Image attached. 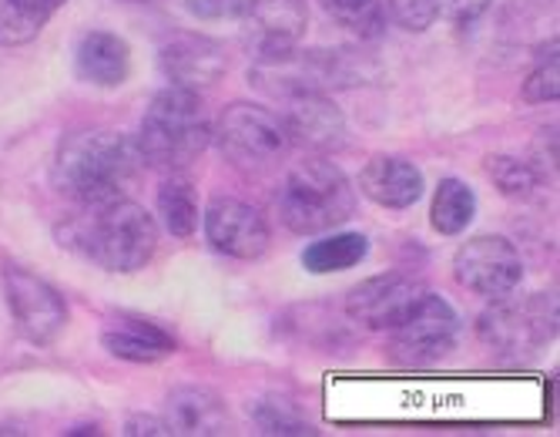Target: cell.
Masks as SVG:
<instances>
[{
    "instance_id": "27",
    "label": "cell",
    "mask_w": 560,
    "mask_h": 437,
    "mask_svg": "<svg viewBox=\"0 0 560 437\" xmlns=\"http://www.w3.org/2000/svg\"><path fill=\"white\" fill-rule=\"evenodd\" d=\"M386 21H396L402 31H427L436 21L433 0H383Z\"/></svg>"
},
{
    "instance_id": "21",
    "label": "cell",
    "mask_w": 560,
    "mask_h": 437,
    "mask_svg": "<svg viewBox=\"0 0 560 437\" xmlns=\"http://www.w3.org/2000/svg\"><path fill=\"white\" fill-rule=\"evenodd\" d=\"M155 203H159V216H162L165 232H172L175 239H191L195 235L201 209H198V192H195L191 179H185L182 172H172L162 182Z\"/></svg>"
},
{
    "instance_id": "8",
    "label": "cell",
    "mask_w": 560,
    "mask_h": 437,
    "mask_svg": "<svg viewBox=\"0 0 560 437\" xmlns=\"http://www.w3.org/2000/svg\"><path fill=\"white\" fill-rule=\"evenodd\" d=\"M4 300L14 320V330L34 347H47L68 326V303L47 279L34 276L24 266L4 269Z\"/></svg>"
},
{
    "instance_id": "9",
    "label": "cell",
    "mask_w": 560,
    "mask_h": 437,
    "mask_svg": "<svg viewBox=\"0 0 560 437\" xmlns=\"http://www.w3.org/2000/svg\"><path fill=\"white\" fill-rule=\"evenodd\" d=\"M453 276L470 294L483 300H500L517 294L524 279V260L506 235H474L456 250Z\"/></svg>"
},
{
    "instance_id": "16",
    "label": "cell",
    "mask_w": 560,
    "mask_h": 437,
    "mask_svg": "<svg viewBox=\"0 0 560 437\" xmlns=\"http://www.w3.org/2000/svg\"><path fill=\"white\" fill-rule=\"evenodd\" d=\"M74 74L94 88H121L131 78V47L115 31H88L74 47Z\"/></svg>"
},
{
    "instance_id": "29",
    "label": "cell",
    "mask_w": 560,
    "mask_h": 437,
    "mask_svg": "<svg viewBox=\"0 0 560 437\" xmlns=\"http://www.w3.org/2000/svg\"><path fill=\"white\" fill-rule=\"evenodd\" d=\"M185 8L201 21H232L242 14L245 0H185Z\"/></svg>"
},
{
    "instance_id": "19",
    "label": "cell",
    "mask_w": 560,
    "mask_h": 437,
    "mask_svg": "<svg viewBox=\"0 0 560 437\" xmlns=\"http://www.w3.org/2000/svg\"><path fill=\"white\" fill-rule=\"evenodd\" d=\"M370 256V239L363 232H332L302 250V266L313 276L326 273H346L352 266H360Z\"/></svg>"
},
{
    "instance_id": "30",
    "label": "cell",
    "mask_w": 560,
    "mask_h": 437,
    "mask_svg": "<svg viewBox=\"0 0 560 437\" xmlns=\"http://www.w3.org/2000/svg\"><path fill=\"white\" fill-rule=\"evenodd\" d=\"M125 434H131V437H165V434H172L168 430V424H165V417H155V414H131L128 421H125Z\"/></svg>"
},
{
    "instance_id": "4",
    "label": "cell",
    "mask_w": 560,
    "mask_h": 437,
    "mask_svg": "<svg viewBox=\"0 0 560 437\" xmlns=\"http://www.w3.org/2000/svg\"><path fill=\"white\" fill-rule=\"evenodd\" d=\"M279 219L295 235H323L355 212V188L346 172L326 159L299 162L276 196Z\"/></svg>"
},
{
    "instance_id": "23",
    "label": "cell",
    "mask_w": 560,
    "mask_h": 437,
    "mask_svg": "<svg viewBox=\"0 0 560 437\" xmlns=\"http://www.w3.org/2000/svg\"><path fill=\"white\" fill-rule=\"evenodd\" d=\"M319 8L360 41H376L386 31L383 0H319Z\"/></svg>"
},
{
    "instance_id": "24",
    "label": "cell",
    "mask_w": 560,
    "mask_h": 437,
    "mask_svg": "<svg viewBox=\"0 0 560 437\" xmlns=\"http://www.w3.org/2000/svg\"><path fill=\"white\" fill-rule=\"evenodd\" d=\"M487 175L500 188V196H506V199H530L544 185V172L534 162L514 159V156H490Z\"/></svg>"
},
{
    "instance_id": "20",
    "label": "cell",
    "mask_w": 560,
    "mask_h": 437,
    "mask_svg": "<svg viewBox=\"0 0 560 437\" xmlns=\"http://www.w3.org/2000/svg\"><path fill=\"white\" fill-rule=\"evenodd\" d=\"M68 0H0V47L31 44Z\"/></svg>"
},
{
    "instance_id": "22",
    "label": "cell",
    "mask_w": 560,
    "mask_h": 437,
    "mask_svg": "<svg viewBox=\"0 0 560 437\" xmlns=\"http://www.w3.org/2000/svg\"><path fill=\"white\" fill-rule=\"evenodd\" d=\"M477 216V192L464 179H443L433 192L430 222L440 235H460Z\"/></svg>"
},
{
    "instance_id": "12",
    "label": "cell",
    "mask_w": 560,
    "mask_h": 437,
    "mask_svg": "<svg viewBox=\"0 0 560 437\" xmlns=\"http://www.w3.org/2000/svg\"><path fill=\"white\" fill-rule=\"evenodd\" d=\"M238 18L245 21L256 58H279L305 37L310 4L305 0H245Z\"/></svg>"
},
{
    "instance_id": "10",
    "label": "cell",
    "mask_w": 560,
    "mask_h": 437,
    "mask_svg": "<svg viewBox=\"0 0 560 437\" xmlns=\"http://www.w3.org/2000/svg\"><path fill=\"white\" fill-rule=\"evenodd\" d=\"M201 226H206V239L215 253L229 260H242V263L266 256L272 242V229L266 216L256 206L232 199V196L212 199L206 216H201Z\"/></svg>"
},
{
    "instance_id": "15",
    "label": "cell",
    "mask_w": 560,
    "mask_h": 437,
    "mask_svg": "<svg viewBox=\"0 0 560 437\" xmlns=\"http://www.w3.org/2000/svg\"><path fill=\"white\" fill-rule=\"evenodd\" d=\"M423 172L402 156H373L360 172V192L383 209H410L423 199Z\"/></svg>"
},
{
    "instance_id": "3",
    "label": "cell",
    "mask_w": 560,
    "mask_h": 437,
    "mask_svg": "<svg viewBox=\"0 0 560 437\" xmlns=\"http://www.w3.org/2000/svg\"><path fill=\"white\" fill-rule=\"evenodd\" d=\"M138 156L148 169L182 172L212 145V118L198 91L168 84L151 99L138 125Z\"/></svg>"
},
{
    "instance_id": "26",
    "label": "cell",
    "mask_w": 560,
    "mask_h": 437,
    "mask_svg": "<svg viewBox=\"0 0 560 437\" xmlns=\"http://www.w3.org/2000/svg\"><path fill=\"white\" fill-rule=\"evenodd\" d=\"M524 102L527 105H547V102H557L560 94V65H557V44H550V55L527 74L524 88Z\"/></svg>"
},
{
    "instance_id": "11",
    "label": "cell",
    "mask_w": 560,
    "mask_h": 437,
    "mask_svg": "<svg viewBox=\"0 0 560 437\" xmlns=\"http://www.w3.org/2000/svg\"><path fill=\"white\" fill-rule=\"evenodd\" d=\"M427 294V286L406 273H383L373 279H363L360 286L349 289L346 297V313L352 323H360L366 330H393L399 326L410 310L420 303Z\"/></svg>"
},
{
    "instance_id": "5",
    "label": "cell",
    "mask_w": 560,
    "mask_h": 437,
    "mask_svg": "<svg viewBox=\"0 0 560 437\" xmlns=\"http://www.w3.org/2000/svg\"><path fill=\"white\" fill-rule=\"evenodd\" d=\"M219 152L242 169H269L292 149L282 115L252 102H232L212 125Z\"/></svg>"
},
{
    "instance_id": "13",
    "label": "cell",
    "mask_w": 560,
    "mask_h": 437,
    "mask_svg": "<svg viewBox=\"0 0 560 437\" xmlns=\"http://www.w3.org/2000/svg\"><path fill=\"white\" fill-rule=\"evenodd\" d=\"M162 71L175 88H188V91H201L212 88L225 78L229 71V58L225 47L215 37L206 34H175L162 44Z\"/></svg>"
},
{
    "instance_id": "17",
    "label": "cell",
    "mask_w": 560,
    "mask_h": 437,
    "mask_svg": "<svg viewBox=\"0 0 560 437\" xmlns=\"http://www.w3.org/2000/svg\"><path fill=\"white\" fill-rule=\"evenodd\" d=\"M101 347L118 360L131 364H159L175 354V336L162 330L159 323H151L135 313H121L112 320V326L101 333Z\"/></svg>"
},
{
    "instance_id": "31",
    "label": "cell",
    "mask_w": 560,
    "mask_h": 437,
    "mask_svg": "<svg viewBox=\"0 0 560 437\" xmlns=\"http://www.w3.org/2000/svg\"><path fill=\"white\" fill-rule=\"evenodd\" d=\"M125 4H141V0H125Z\"/></svg>"
},
{
    "instance_id": "6",
    "label": "cell",
    "mask_w": 560,
    "mask_h": 437,
    "mask_svg": "<svg viewBox=\"0 0 560 437\" xmlns=\"http://www.w3.org/2000/svg\"><path fill=\"white\" fill-rule=\"evenodd\" d=\"M480 340L506 357H530L544 350L557 333V307L544 294L530 297H500L477 323Z\"/></svg>"
},
{
    "instance_id": "14",
    "label": "cell",
    "mask_w": 560,
    "mask_h": 437,
    "mask_svg": "<svg viewBox=\"0 0 560 437\" xmlns=\"http://www.w3.org/2000/svg\"><path fill=\"white\" fill-rule=\"evenodd\" d=\"M282 125L289 141L305 152H329L346 135V118L323 91H299L285 99Z\"/></svg>"
},
{
    "instance_id": "1",
    "label": "cell",
    "mask_w": 560,
    "mask_h": 437,
    "mask_svg": "<svg viewBox=\"0 0 560 437\" xmlns=\"http://www.w3.org/2000/svg\"><path fill=\"white\" fill-rule=\"evenodd\" d=\"M61 246L108 273H138L159 253V222L144 206L115 199L81 206L58 229Z\"/></svg>"
},
{
    "instance_id": "2",
    "label": "cell",
    "mask_w": 560,
    "mask_h": 437,
    "mask_svg": "<svg viewBox=\"0 0 560 437\" xmlns=\"http://www.w3.org/2000/svg\"><path fill=\"white\" fill-rule=\"evenodd\" d=\"M141 172L144 162L135 138L121 131H78L58 145L50 179L74 206H101L128 199Z\"/></svg>"
},
{
    "instance_id": "18",
    "label": "cell",
    "mask_w": 560,
    "mask_h": 437,
    "mask_svg": "<svg viewBox=\"0 0 560 437\" xmlns=\"http://www.w3.org/2000/svg\"><path fill=\"white\" fill-rule=\"evenodd\" d=\"M225 401L212 391V387H178V391L168 394L165 404V424L172 434H201V437H212L225 430Z\"/></svg>"
},
{
    "instance_id": "7",
    "label": "cell",
    "mask_w": 560,
    "mask_h": 437,
    "mask_svg": "<svg viewBox=\"0 0 560 437\" xmlns=\"http://www.w3.org/2000/svg\"><path fill=\"white\" fill-rule=\"evenodd\" d=\"M456 333H460L456 310L427 289L410 317L389 330V360L399 367H433L456 347Z\"/></svg>"
},
{
    "instance_id": "28",
    "label": "cell",
    "mask_w": 560,
    "mask_h": 437,
    "mask_svg": "<svg viewBox=\"0 0 560 437\" xmlns=\"http://www.w3.org/2000/svg\"><path fill=\"white\" fill-rule=\"evenodd\" d=\"M433 4H436V18H446L453 24H474L490 11L493 0H433Z\"/></svg>"
},
{
    "instance_id": "25",
    "label": "cell",
    "mask_w": 560,
    "mask_h": 437,
    "mask_svg": "<svg viewBox=\"0 0 560 437\" xmlns=\"http://www.w3.org/2000/svg\"><path fill=\"white\" fill-rule=\"evenodd\" d=\"M252 417H256L262 434H316V427L305 421L289 401L279 398H266L252 407Z\"/></svg>"
}]
</instances>
